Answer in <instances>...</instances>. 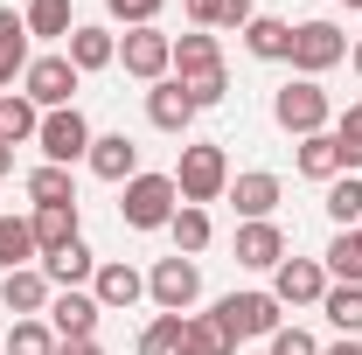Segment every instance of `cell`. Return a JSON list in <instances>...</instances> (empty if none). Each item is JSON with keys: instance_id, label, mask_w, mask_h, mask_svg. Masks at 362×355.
<instances>
[{"instance_id": "6da1fadb", "label": "cell", "mask_w": 362, "mask_h": 355, "mask_svg": "<svg viewBox=\"0 0 362 355\" xmlns=\"http://www.w3.org/2000/svg\"><path fill=\"white\" fill-rule=\"evenodd\" d=\"M175 84L188 91L195 112L223 105V91H230V77H223V42H216L209 28H195V35H181V42H175Z\"/></svg>"}, {"instance_id": "7a4b0ae2", "label": "cell", "mask_w": 362, "mask_h": 355, "mask_svg": "<svg viewBox=\"0 0 362 355\" xmlns=\"http://www.w3.org/2000/svg\"><path fill=\"white\" fill-rule=\"evenodd\" d=\"M230 188V161H223V146L216 139H202V146H181V168H175V195L181 202H216Z\"/></svg>"}, {"instance_id": "3957f363", "label": "cell", "mask_w": 362, "mask_h": 355, "mask_svg": "<svg viewBox=\"0 0 362 355\" xmlns=\"http://www.w3.org/2000/svg\"><path fill=\"white\" fill-rule=\"evenodd\" d=\"M272 119L286 126L293 139H314L327 133V119H334V105H327V91H320V77H293V84L272 98Z\"/></svg>"}, {"instance_id": "277c9868", "label": "cell", "mask_w": 362, "mask_h": 355, "mask_svg": "<svg viewBox=\"0 0 362 355\" xmlns=\"http://www.w3.org/2000/svg\"><path fill=\"white\" fill-rule=\"evenodd\" d=\"M181 209L175 195V175H133L126 181V202H119V216H126V230H168Z\"/></svg>"}, {"instance_id": "5b68a950", "label": "cell", "mask_w": 362, "mask_h": 355, "mask_svg": "<svg viewBox=\"0 0 362 355\" xmlns=\"http://www.w3.org/2000/svg\"><path fill=\"white\" fill-rule=\"evenodd\" d=\"M70 91H77V63H70V56H28V70H21V98H28L35 112H63Z\"/></svg>"}, {"instance_id": "8992f818", "label": "cell", "mask_w": 362, "mask_h": 355, "mask_svg": "<svg viewBox=\"0 0 362 355\" xmlns=\"http://www.w3.org/2000/svg\"><path fill=\"white\" fill-rule=\"evenodd\" d=\"M90 126H84V112L77 105H63V112H42V126H35V146L49 153V168H70V161H84L90 153Z\"/></svg>"}, {"instance_id": "52a82bcc", "label": "cell", "mask_w": 362, "mask_h": 355, "mask_svg": "<svg viewBox=\"0 0 362 355\" xmlns=\"http://www.w3.org/2000/svg\"><path fill=\"white\" fill-rule=\"evenodd\" d=\"M341 56H349V35H341L334 21H300V28H293V56H286V63H293L300 77H320V70H334Z\"/></svg>"}, {"instance_id": "ba28073f", "label": "cell", "mask_w": 362, "mask_h": 355, "mask_svg": "<svg viewBox=\"0 0 362 355\" xmlns=\"http://www.w3.org/2000/svg\"><path fill=\"white\" fill-rule=\"evenodd\" d=\"M146 293H153V307L160 313H188L195 307V293H202V272H195V258H160V265L146 272Z\"/></svg>"}, {"instance_id": "9c48e42d", "label": "cell", "mask_w": 362, "mask_h": 355, "mask_svg": "<svg viewBox=\"0 0 362 355\" xmlns=\"http://www.w3.org/2000/svg\"><path fill=\"white\" fill-rule=\"evenodd\" d=\"M216 320L230 327V342H258V334H279V300L272 293H230V300H216Z\"/></svg>"}, {"instance_id": "30bf717a", "label": "cell", "mask_w": 362, "mask_h": 355, "mask_svg": "<svg viewBox=\"0 0 362 355\" xmlns=\"http://www.w3.org/2000/svg\"><path fill=\"white\" fill-rule=\"evenodd\" d=\"M119 63L133 70L139 84H160V77L175 70V35H160V28H126V42H119Z\"/></svg>"}, {"instance_id": "8fae6325", "label": "cell", "mask_w": 362, "mask_h": 355, "mask_svg": "<svg viewBox=\"0 0 362 355\" xmlns=\"http://www.w3.org/2000/svg\"><path fill=\"white\" fill-rule=\"evenodd\" d=\"M320 293H327V265L320 258H279V272H272V300L279 307H320Z\"/></svg>"}, {"instance_id": "7c38bea8", "label": "cell", "mask_w": 362, "mask_h": 355, "mask_svg": "<svg viewBox=\"0 0 362 355\" xmlns=\"http://www.w3.org/2000/svg\"><path fill=\"white\" fill-rule=\"evenodd\" d=\"M98 313H105V307L70 286V293L49 300V327H56V342H90V334H98Z\"/></svg>"}, {"instance_id": "4fadbf2b", "label": "cell", "mask_w": 362, "mask_h": 355, "mask_svg": "<svg viewBox=\"0 0 362 355\" xmlns=\"http://www.w3.org/2000/svg\"><path fill=\"white\" fill-rule=\"evenodd\" d=\"M279 258H286V230H279L272 216L237 230V265H251V272H279Z\"/></svg>"}, {"instance_id": "5bb4252c", "label": "cell", "mask_w": 362, "mask_h": 355, "mask_svg": "<svg viewBox=\"0 0 362 355\" xmlns=\"http://www.w3.org/2000/svg\"><path fill=\"white\" fill-rule=\"evenodd\" d=\"M84 161H90V175H98V181H133L139 175V146L126 133H98Z\"/></svg>"}, {"instance_id": "9a60e30c", "label": "cell", "mask_w": 362, "mask_h": 355, "mask_svg": "<svg viewBox=\"0 0 362 355\" xmlns=\"http://www.w3.org/2000/svg\"><path fill=\"white\" fill-rule=\"evenodd\" d=\"M223 195L237 202V216H244V223H265L272 209H279V175H265V168H251V175H237V181H230Z\"/></svg>"}, {"instance_id": "2e32d148", "label": "cell", "mask_w": 362, "mask_h": 355, "mask_svg": "<svg viewBox=\"0 0 362 355\" xmlns=\"http://www.w3.org/2000/svg\"><path fill=\"white\" fill-rule=\"evenodd\" d=\"M0 307L14 313V320H35V313L49 307V279H42V272H28V265H21V272H0Z\"/></svg>"}, {"instance_id": "e0dca14e", "label": "cell", "mask_w": 362, "mask_h": 355, "mask_svg": "<svg viewBox=\"0 0 362 355\" xmlns=\"http://www.w3.org/2000/svg\"><path fill=\"white\" fill-rule=\"evenodd\" d=\"M139 293H146V279H139L133 265H119V258H112V265H98L90 272V300H98V307L112 313V307H133Z\"/></svg>"}, {"instance_id": "ac0fdd59", "label": "cell", "mask_w": 362, "mask_h": 355, "mask_svg": "<svg viewBox=\"0 0 362 355\" xmlns=\"http://www.w3.org/2000/svg\"><path fill=\"white\" fill-rule=\"evenodd\" d=\"M146 119L160 126V133H188V119H195V105H188V91L175 77H160V84L146 91Z\"/></svg>"}, {"instance_id": "d6986e66", "label": "cell", "mask_w": 362, "mask_h": 355, "mask_svg": "<svg viewBox=\"0 0 362 355\" xmlns=\"http://www.w3.org/2000/svg\"><path fill=\"white\" fill-rule=\"evenodd\" d=\"M175 355H237V342H230V327L216 320V313H188Z\"/></svg>"}, {"instance_id": "ffe728a7", "label": "cell", "mask_w": 362, "mask_h": 355, "mask_svg": "<svg viewBox=\"0 0 362 355\" xmlns=\"http://www.w3.org/2000/svg\"><path fill=\"white\" fill-rule=\"evenodd\" d=\"M70 63H77V77L84 70H105V63H119V35L112 28H70Z\"/></svg>"}, {"instance_id": "44dd1931", "label": "cell", "mask_w": 362, "mask_h": 355, "mask_svg": "<svg viewBox=\"0 0 362 355\" xmlns=\"http://www.w3.org/2000/svg\"><path fill=\"white\" fill-rule=\"evenodd\" d=\"M90 272H98V258H90V244H84V237L42 258V279H49V286H63V293H70V286H84Z\"/></svg>"}, {"instance_id": "7402d4cb", "label": "cell", "mask_w": 362, "mask_h": 355, "mask_svg": "<svg viewBox=\"0 0 362 355\" xmlns=\"http://www.w3.org/2000/svg\"><path fill=\"white\" fill-rule=\"evenodd\" d=\"M28 230H35V251H63V244H77V202L35 209V216H28Z\"/></svg>"}, {"instance_id": "603a6c76", "label": "cell", "mask_w": 362, "mask_h": 355, "mask_svg": "<svg viewBox=\"0 0 362 355\" xmlns=\"http://www.w3.org/2000/svg\"><path fill=\"white\" fill-rule=\"evenodd\" d=\"M244 49L265 56V63H286V56H293V28H286L279 14H258V21L244 28Z\"/></svg>"}, {"instance_id": "cb8c5ba5", "label": "cell", "mask_w": 362, "mask_h": 355, "mask_svg": "<svg viewBox=\"0 0 362 355\" xmlns=\"http://www.w3.org/2000/svg\"><path fill=\"white\" fill-rule=\"evenodd\" d=\"M300 175L307 181H341V146H334V133L300 139Z\"/></svg>"}, {"instance_id": "d4e9b609", "label": "cell", "mask_w": 362, "mask_h": 355, "mask_svg": "<svg viewBox=\"0 0 362 355\" xmlns=\"http://www.w3.org/2000/svg\"><path fill=\"white\" fill-rule=\"evenodd\" d=\"M35 126H42V112H35L21 91H7V98H0V146H21V139H35Z\"/></svg>"}, {"instance_id": "484cf974", "label": "cell", "mask_w": 362, "mask_h": 355, "mask_svg": "<svg viewBox=\"0 0 362 355\" xmlns=\"http://www.w3.org/2000/svg\"><path fill=\"white\" fill-rule=\"evenodd\" d=\"M168 230H175V251H181V258H195V251H209V209H195V202H181Z\"/></svg>"}, {"instance_id": "4316f807", "label": "cell", "mask_w": 362, "mask_h": 355, "mask_svg": "<svg viewBox=\"0 0 362 355\" xmlns=\"http://www.w3.org/2000/svg\"><path fill=\"white\" fill-rule=\"evenodd\" d=\"M28 195H35V209H56V202H77V181H70V168H35L28 175Z\"/></svg>"}, {"instance_id": "83f0119b", "label": "cell", "mask_w": 362, "mask_h": 355, "mask_svg": "<svg viewBox=\"0 0 362 355\" xmlns=\"http://www.w3.org/2000/svg\"><path fill=\"white\" fill-rule=\"evenodd\" d=\"M320 313H327L341 334H362V286H327V293H320Z\"/></svg>"}, {"instance_id": "f1b7e54d", "label": "cell", "mask_w": 362, "mask_h": 355, "mask_svg": "<svg viewBox=\"0 0 362 355\" xmlns=\"http://www.w3.org/2000/svg\"><path fill=\"white\" fill-rule=\"evenodd\" d=\"M327 272H334L341 286H362V223H356V230H341V237L327 244Z\"/></svg>"}, {"instance_id": "f546056e", "label": "cell", "mask_w": 362, "mask_h": 355, "mask_svg": "<svg viewBox=\"0 0 362 355\" xmlns=\"http://www.w3.org/2000/svg\"><path fill=\"white\" fill-rule=\"evenodd\" d=\"M35 251V230L28 216H0V272H21V258Z\"/></svg>"}, {"instance_id": "4dcf8cb0", "label": "cell", "mask_w": 362, "mask_h": 355, "mask_svg": "<svg viewBox=\"0 0 362 355\" xmlns=\"http://www.w3.org/2000/svg\"><path fill=\"white\" fill-rule=\"evenodd\" d=\"M63 342H56V327H42V320H14L7 327V355H56Z\"/></svg>"}, {"instance_id": "1f68e13d", "label": "cell", "mask_w": 362, "mask_h": 355, "mask_svg": "<svg viewBox=\"0 0 362 355\" xmlns=\"http://www.w3.org/2000/svg\"><path fill=\"white\" fill-rule=\"evenodd\" d=\"M327 216L341 223V230H356V223H362V181H356V175L327 181Z\"/></svg>"}, {"instance_id": "d6a6232c", "label": "cell", "mask_w": 362, "mask_h": 355, "mask_svg": "<svg viewBox=\"0 0 362 355\" xmlns=\"http://www.w3.org/2000/svg\"><path fill=\"white\" fill-rule=\"evenodd\" d=\"M28 35H70V0H28Z\"/></svg>"}, {"instance_id": "836d02e7", "label": "cell", "mask_w": 362, "mask_h": 355, "mask_svg": "<svg viewBox=\"0 0 362 355\" xmlns=\"http://www.w3.org/2000/svg\"><path fill=\"white\" fill-rule=\"evenodd\" d=\"M334 146H341V175L362 168V105H349V112L334 119Z\"/></svg>"}, {"instance_id": "e575fe53", "label": "cell", "mask_w": 362, "mask_h": 355, "mask_svg": "<svg viewBox=\"0 0 362 355\" xmlns=\"http://www.w3.org/2000/svg\"><path fill=\"white\" fill-rule=\"evenodd\" d=\"M181 320H188V313H160V320L139 334V355H175L181 349Z\"/></svg>"}, {"instance_id": "d590c367", "label": "cell", "mask_w": 362, "mask_h": 355, "mask_svg": "<svg viewBox=\"0 0 362 355\" xmlns=\"http://www.w3.org/2000/svg\"><path fill=\"white\" fill-rule=\"evenodd\" d=\"M160 7H168V0H105V14H112V21H126V28H153V21H160Z\"/></svg>"}, {"instance_id": "8d00e7d4", "label": "cell", "mask_w": 362, "mask_h": 355, "mask_svg": "<svg viewBox=\"0 0 362 355\" xmlns=\"http://www.w3.org/2000/svg\"><path fill=\"white\" fill-rule=\"evenodd\" d=\"M272 355H320V342L307 327H279V334H272Z\"/></svg>"}, {"instance_id": "74e56055", "label": "cell", "mask_w": 362, "mask_h": 355, "mask_svg": "<svg viewBox=\"0 0 362 355\" xmlns=\"http://www.w3.org/2000/svg\"><path fill=\"white\" fill-rule=\"evenodd\" d=\"M0 49H28V21L14 7H0Z\"/></svg>"}, {"instance_id": "f35d334b", "label": "cell", "mask_w": 362, "mask_h": 355, "mask_svg": "<svg viewBox=\"0 0 362 355\" xmlns=\"http://www.w3.org/2000/svg\"><path fill=\"white\" fill-rule=\"evenodd\" d=\"M181 7H188L195 28H216V21H223V0H181Z\"/></svg>"}, {"instance_id": "ab89813d", "label": "cell", "mask_w": 362, "mask_h": 355, "mask_svg": "<svg viewBox=\"0 0 362 355\" xmlns=\"http://www.w3.org/2000/svg\"><path fill=\"white\" fill-rule=\"evenodd\" d=\"M21 70H28V49H0V91L14 84V77H21Z\"/></svg>"}, {"instance_id": "60d3db41", "label": "cell", "mask_w": 362, "mask_h": 355, "mask_svg": "<svg viewBox=\"0 0 362 355\" xmlns=\"http://www.w3.org/2000/svg\"><path fill=\"white\" fill-rule=\"evenodd\" d=\"M56 355H105V349H98V342H63Z\"/></svg>"}, {"instance_id": "b9f144b4", "label": "cell", "mask_w": 362, "mask_h": 355, "mask_svg": "<svg viewBox=\"0 0 362 355\" xmlns=\"http://www.w3.org/2000/svg\"><path fill=\"white\" fill-rule=\"evenodd\" d=\"M320 355H362V342L349 334V342H334V349H320Z\"/></svg>"}, {"instance_id": "7bdbcfd3", "label": "cell", "mask_w": 362, "mask_h": 355, "mask_svg": "<svg viewBox=\"0 0 362 355\" xmlns=\"http://www.w3.org/2000/svg\"><path fill=\"white\" fill-rule=\"evenodd\" d=\"M0 175H14V146H0Z\"/></svg>"}, {"instance_id": "ee69618b", "label": "cell", "mask_w": 362, "mask_h": 355, "mask_svg": "<svg viewBox=\"0 0 362 355\" xmlns=\"http://www.w3.org/2000/svg\"><path fill=\"white\" fill-rule=\"evenodd\" d=\"M356 77H362V42H356Z\"/></svg>"}, {"instance_id": "f6af8a7d", "label": "cell", "mask_w": 362, "mask_h": 355, "mask_svg": "<svg viewBox=\"0 0 362 355\" xmlns=\"http://www.w3.org/2000/svg\"><path fill=\"white\" fill-rule=\"evenodd\" d=\"M341 7H362V0H341Z\"/></svg>"}]
</instances>
